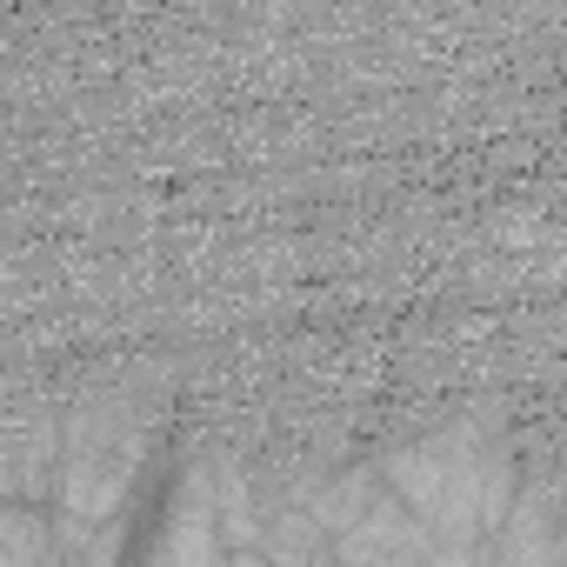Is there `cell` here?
Instances as JSON below:
<instances>
[{
	"label": "cell",
	"mask_w": 567,
	"mask_h": 567,
	"mask_svg": "<svg viewBox=\"0 0 567 567\" xmlns=\"http://www.w3.org/2000/svg\"><path fill=\"white\" fill-rule=\"evenodd\" d=\"M374 481L434 540L474 554L514 507L520 441H514V427H501L494 408H474V414H461V421H447L421 441H401V447L374 454Z\"/></svg>",
	"instance_id": "6da1fadb"
},
{
	"label": "cell",
	"mask_w": 567,
	"mask_h": 567,
	"mask_svg": "<svg viewBox=\"0 0 567 567\" xmlns=\"http://www.w3.org/2000/svg\"><path fill=\"white\" fill-rule=\"evenodd\" d=\"M154 454V408L141 401V381H94L61 414V467L48 520L54 534L107 527L134 507V487Z\"/></svg>",
	"instance_id": "7a4b0ae2"
},
{
	"label": "cell",
	"mask_w": 567,
	"mask_h": 567,
	"mask_svg": "<svg viewBox=\"0 0 567 567\" xmlns=\"http://www.w3.org/2000/svg\"><path fill=\"white\" fill-rule=\"evenodd\" d=\"M494 567H567V520H560V481L547 461H520V487L507 520L481 540Z\"/></svg>",
	"instance_id": "3957f363"
},
{
	"label": "cell",
	"mask_w": 567,
	"mask_h": 567,
	"mask_svg": "<svg viewBox=\"0 0 567 567\" xmlns=\"http://www.w3.org/2000/svg\"><path fill=\"white\" fill-rule=\"evenodd\" d=\"M334 567H474L467 547L434 540L401 501H388V487L374 494V507L334 540Z\"/></svg>",
	"instance_id": "277c9868"
},
{
	"label": "cell",
	"mask_w": 567,
	"mask_h": 567,
	"mask_svg": "<svg viewBox=\"0 0 567 567\" xmlns=\"http://www.w3.org/2000/svg\"><path fill=\"white\" fill-rule=\"evenodd\" d=\"M220 527H214V454H194L147 534L141 567H220Z\"/></svg>",
	"instance_id": "5b68a950"
},
{
	"label": "cell",
	"mask_w": 567,
	"mask_h": 567,
	"mask_svg": "<svg viewBox=\"0 0 567 567\" xmlns=\"http://www.w3.org/2000/svg\"><path fill=\"white\" fill-rule=\"evenodd\" d=\"M54 467H61V421H34L0 441V501L8 507H48L54 501Z\"/></svg>",
	"instance_id": "8992f818"
},
{
	"label": "cell",
	"mask_w": 567,
	"mask_h": 567,
	"mask_svg": "<svg viewBox=\"0 0 567 567\" xmlns=\"http://www.w3.org/2000/svg\"><path fill=\"white\" fill-rule=\"evenodd\" d=\"M0 567H54L48 507H0Z\"/></svg>",
	"instance_id": "52a82bcc"
},
{
	"label": "cell",
	"mask_w": 567,
	"mask_h": 567,
	"mask_svg": "<svg viewBox=\"0 0 567 567\" xmlns=\"http://www.w3.org/2000/svg\"><path fill=\"white\" fill-rule=\"evenodd\" d=\"M220 567H267V560H260L254 547H227V554H220Z\"/></svg>",
	"instance_id": "ba28073f"
},
{
	"label": "cell",
	"mask_w": 567,
	"mask_h": 567,
	"mask_svg": "<svg viewBox=\"0 0 567 567\" xmlns=\"http://www.w3.org/2000/svg\"><path fill=\"white\" fill-rule=\"evenodd\" d=\"M0 507H8V501H0Z\"/></svg>",
	"instance_id": "9c48e42d"
}]
</instances>
